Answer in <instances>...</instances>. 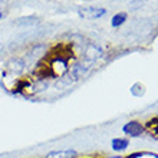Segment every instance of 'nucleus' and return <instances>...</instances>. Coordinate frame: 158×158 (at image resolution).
<instances>
[{
    "label": "nucleus",
    "instance_id": "nucleus-2",
    "mask_svg": "<svg viewBox=\"0 0 158 158\" xmlns=\"http://www.w3.org/2000/svg\"><path fill=\"white\" fill-rule=\"evenodd\" d=\"M124 132L129 134V135H132V137H138V135H141L144 132V128H142V125L139 122H128V124L124 127Z\"/></svg>",
    "mask_w": 158,
    "mask_h": 158
},
{
    "label": "nucleus",
    "instance_id": "nucleus-3",
    "mask_svg": "<svg viewBox=\"0 0 158 158\" xmlns=\"http://www.w3.org/2000/svg\"><path fill=\"white\" fill-rule=\"evenodd\" d=\"M76 157V151L66 150V151H52L48 154L46 158H73Z\"/></svg>",
    "mask_w": 158,
    "mask_h": 158
},
{
    "label": "nucleus",
    "instance_id": "nucleus-8",
    "mask_svg": "<svg viewBox=\"0 0 158 158\" xmlns=\"http://www.w3.org/2000/svg\"><path fill=\"white\" fill-rule=\"evenodd\" d=\"M2 16H3V15H2V13H0V19H2Z\"/></svg>",
    "mask_w": 158,
    "mask_h": 158
},
{
    "label": "nucleus",
    "instance_id": "nucleus-6",
    "mask_svg": "<svg viewBox=\"0 0 158 158\" xmlns=\"http://www.w3.org/2000/svg\"><path fill=\"white\" fill-rule=\"evenodd\" d=\"M125 20H127V13H118V15H115V16L112 17L111 25H112L114 27H118V26H121Z\"/></svg>",
    "mask_w": 158,
    "mask_h": 158
},
{
    "label": "nucleus",
    "instance_id": "nucleus-5",
    "mask_svg": "<svg viewBox=\"0 0 158 158\" xmlns=\"http://www.w3.org/2000/svg\"><path fill=\"white\" fill-rule=\"evenodd\" d=\"M128 145V139H125V138H117V139H114L112 141V148L117 151H122L127 148Z\"/></svg>",
    "mask_w": 158,
    "mask_h": 158
},
{
    "label": "nucleus",
    "instance_id": "nucleus-1",
    "mask_svg": "<svg viewBox=\"0 0 158 158\" xmlns=\"http://www.w3.org/2000/svg\"><path fill=\"white\" fill-rule=\"evenodd\" d=\"M106 10L101 7H82L78 10V15L82 19H88V20H92V19H99L101 16H104Z\"/></svg>",
    "mask_w": 158,
    "mask_h": 158
},
{
    "label": "nucleus",
    "instance_id": "nucleus-4",
    "mask_svg": "<svg viewBox=\"0 0 158 158\" xmlns=\"http://www.w3.org/2000/svg\"><path fill=\"white\" fill-rule=\"evenodd\" d=\"M85 53H86V58L89 59V62H92V60H95V59L101 55V49L96 48V46H94V45H91V46H88V49Z\"/></svg>",
    "mask_w": 158,
    "mask_h": 158
},
{
    "label": "nucleus",
    "instance_id": "nucleus-7",
    "mask_svg": "<svg viewBox=\"0 0 158 158\" xmlns=\"http://www.w3.org/2000/svg\"><path fill=\"white\" fill-rule=\"evenodd\" d=\"M35 23H38L36 17H22L20 20L16 22V25H35Z\"/></svg>",
    "mask_w": 158,
    "mask_h": 158
}]
</instances>
